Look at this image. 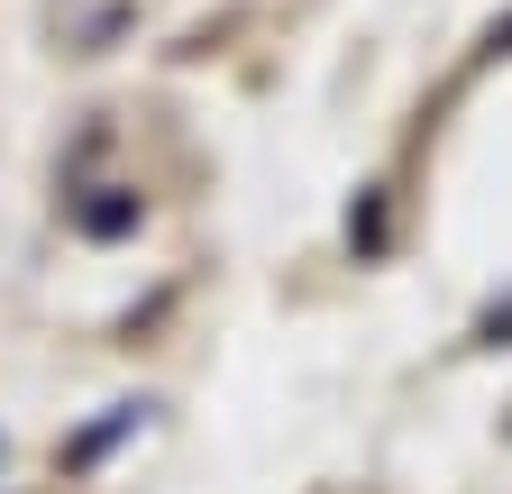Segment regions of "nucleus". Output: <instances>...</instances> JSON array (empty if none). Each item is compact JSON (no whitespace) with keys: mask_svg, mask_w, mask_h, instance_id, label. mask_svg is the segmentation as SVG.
<instances>
[]
</instances>
